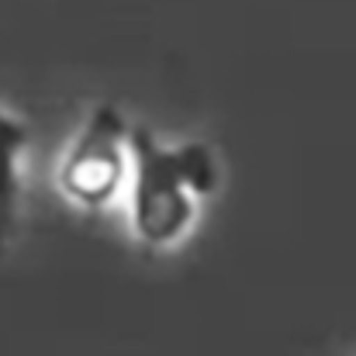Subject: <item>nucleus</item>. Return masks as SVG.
I'll return each instance as SVG.
<instances>
[{"label":"nucleus","mask_w":356,"mask_h":356,"mask_svg":"<svg viewBox=\"0 0 356 356\" xmlns=\"http://www.w3.org/2000/svg\"><path fill=\"white\" fill-rule=\"evenodd\" d=\"M131 128L115 104H97L56 163L59 194L80 211H104L124 201L131 177Z\"/></svg>","instance_id":"obj_2"},{"label":"nucleus","mask_w":356,"mask_h":356,"mask_svg":"<svg viewBox=\"0 0 356 356\" xmlns=\"http://www.w3.org/2000/svg\"><path fill=\"white\" fill-rule=\"evenodd\" d=\"M218 187L222 163L208 142H163L149 128H131L124 218L138 245L166 252L187 242Z\"/></svg>","instance_id":"obj_1"},{"label":"nucleus","mask_w":356,"mask_h":356,"mask_svg":"<svg viewBox=\"0 0 356 356\" xmlns=\"http://www.w3.org/2000/svg\"><path fill=\"white\" fill-rule=\"evenodd\" d=\"M31 128L0 104V256L10 249L24 211Z\"/></svg>","instance_id":"obj_3"}]
</instances>
